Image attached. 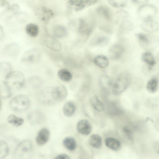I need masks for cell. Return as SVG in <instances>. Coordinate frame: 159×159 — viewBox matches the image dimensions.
Masks as SVG:
<instances>
[{
    "label": "cell",
    "mask_w": 159,
    "mask_h": 159,
    "mask_svg": "<svg viewBox=\"0 0 159 159\" xmlns=\"http://www.w3.org/2000/svg\"><path fill=\"white\" fill-rule=\"evenodd\" d=\"M5 81L11 89H19L23 85L25 77L23 73L19 71H12L5 77Z\"/></svg>",
    "instance_id": "4"
},
{
    "label": "cell",
    "mask_w": 159,
    "mask_h": 159,
    "mask_svg": "<svg viewBox=\"0 0 159 159\" xmlns=\"http://www.w3.org/2000/svg\"><path fill=\"white\" fill-rule=\"evenodd\" d=\"M18 46L15 43L10 44L6 46L4 48V53L9 56H14L18 52Z\"/></svg>",
    "instance_id": "30"
},
{
    "label": "cell",
    "mask_w": 159,
    "mask_h": 159,
    "mask_svg": "<svg viewBox=\"0 0 159 159\" xmlns=\"http://www.w3.org/2000/svg\"><path fill=\"white\" fill-rule=\"evenodd\" d=\"M105 143L107 147L114 151L119 150L121 147L120 141L112 137H108L106 139Z\"/></svg>",
    "instance_id": "18"
},
{
    "label": "cell",
    "mask_w": 159,
    "mask_h": 159,
    "mask_svg": "<svg viewBox=\"0 0 159 159\" xmlns=\"http://www.w3.org/2000/svg\"><path fill=\"white\" fill-rule=\"evenodd\" d=\"M90 102L93 107L99 111H102L104 110V106L96 95L93 96L90 100Z\"/></svg>",
    "instance_id": "29"
},
{
    "label": "cell",
    "mask_w": 159,
    "mask_h": 159,
    "mask_svg": "<svg viewBox=\"0 0 159 159\" xmlns=\"http://www.w3.org/2000/svg\"><path fill=\"white\" fill-rule=\"evenodd\" d=\"M35 14L39 20L44 21L51 19L53 16L54 13L52 10L44 7H39L35 11Z\"/></svg>",
    "instance_id": "9"
},
{
    "label": "cell",
    "mask_w": 159,
    "mask_h": 159,
    "mask_svg": "<svg viewBox=\"0 0 159 159\" xmlns=\"http://www.w3.org/2000/svg\"><path fill=\"white\" fill-rule=\"evenodd\" d=\"M64 147L67 150L73 151L74 150L76 147V143L75 139L71 137L65 138L63 141Z\"/></svg>",
    "instance_id": "28"
},
{
    "label": "cell",
    "mask_w": 159,
    "mask_h": 159,
    "mask_svg": "<svg viewBox=\"0 0 159 159\" xmlns=\"http://www.w3.org/2000/svg\"><path fill=\"white\" fill-rule=\"evenodd\" d=\"M19 7L16 4H14L9 6L7 7V10L9 11H16L19 10Z\"/></svg>",
    "instance_id": "41"
},
{
    "label": "cell",
    "mask_w": 159,
    "mask_h": 159,
    "mask_svg": "<svg viewBox=\"0 0 159 159\" xmlns=\"http://www.w3.org/2000/svg\"><path fill=\"white\" fill-rule=\"evenodd\" d=\"M135 35L140 46L147 51L154 49L159 43V39L153 35L138 33Z\"/></svg>",
    "instance_id": "2"
},
{
    "label": "cell",
    "mask_w": 159,
    "mask_h": 159,
    "mask_svg": "<svg viewBox=\"0 0 159 159\" xmlns=\"http://www.w3.org/2000/svg\"><path fill=\"white\" fill-rule=\"evenodd\" d=\"M108 1L111 6L117 8L124 7L127 3V0H108Z\"/></svg>",
    "instance_id": "37"
},
{
    "label": "cell",
    "mask_w": 159,
    "mask_h": 159,
    "mask_svg": "<svg viewBox=\"0 0 159 159\" xmlns=\"http://www.w3.org/2000/svg\"><path fill=\"white\" fill-rule=\"evenodd\" d=\"M11 66L8 62L3 61L0 63V73L5 76L11 71Z\"/></svg>",
    "instance_id": "36"
},
{
    "label": "cell",
    "mask_w": 159,
    "mask_h": 159,
    "mask_svg": "<svg viewBox=\"0 0 159 159\" xmlns=\"http://www.w3.org/2000/svg\"><path fill=\"white\" fill-rule=\"evenodd\" d=\"M124 51V46L121 44L118 43L113 45L111 48L110 53L112 58L118 59L122 56Z\"/></svg>",
    "instance_id": "15"
},
{
    "label": "cell",
    "mask_w": 159,
    "mask_h": 159,
    "mask_svg": "<svg viewBox=\"0 0 159 159\" xmlns=\"http://www.w3.org/2000/svg\"><path fill=\"white\" fill-rule=\"evenodd\" d=\"M123 130L129 139L132 140L133 139L134 131L128 126L124 127Z\"/></svg>",
    "instance_id": "39"
},
{
    "label": "cell",
    "mask_w": 159,
    "mask_h": 159,
    "mask_svg": "<svg viewBox=\"0 0 159 159\" xmlns=\"http://www.w3.org/2000/svg\"><path fill=\"white\" fill-rule=\"evenodd\" d=\"M94 64L98 67L105 68L109 65V61L107 57L105 56L99 54L96 56L93 59Z\"/></svg>",
    "instance_id": "20"
},
{
    "label": "cell",
    "mask_w": 159,
    "mask_h": 159,
    "mask_svg": "<svg viewBox=\"0 0 159 159\" xmlns=\"http://www.w3.org/2000/svg\"><path fill=\"white\" fill-rule=\"evenodd\" d=\"M0 5L1 7H7L9 6V3L6 0H0Z\"/></svg>",
    "instance_id": "46"
},
{
    "label": "cell",
    "mask_w": 159,
    "mask_h": 159,
    "mask_svg": "<svg viewBox=\"0 0 159 159\" xmlns=\"http://www.w3.org/2000/svg\"><path fill=\"white\" fill-rule=\"evenodd\" d=\"M41 56V52L38 49L32 48L24 53L21 58V61L25 63L33 64L38 61Z\"/></svg>",
    "instance_id": "8"
},
{
    "label": "cell",
    "mask_w": 159,
    "mask_h": 159,
    "mask_svg": "<svg viewBox=\"0 0 159 159\" xmlns=\"http://www.w3.org/2000/svg\"><path fill=\"white\" fill-rule=\"evenodd\" d=\"M99 82L101 86L104 89H109L112 85V81L110 78L107 75H105L101 76Z\"/></svg>",
    "instance_id": "34"
},
{
    "label": "cell",
    "mask_w": 159,
    "mask_h": 159,
    "mask_svg": "<svg viewBox=\"0 0 159 159\" xmlns=\"http://www.w3.org/2000/svg\"><path fill=\"white\" fill-rule=\"evenodd\" d=\"M9 150L7 143L3 140L0 141V159L6 157L9 154Z\"/></svg>",
    "instance_id": "35"
},
{
    "label": "cell",
    "mask_w": 159,
    "mask_h": 159,
    "mask_svg": "<svg viewBox=\"0 0 159 159\" xmlns=\"http://www.w3.org/2000/svg\"><path fill=\"white\" fill-rule=\"evenodd\" d=\"M157 11V8L155 6L146 4L140 6L137 10L138 17L143 21L153 19Z\"/></svg>",
    "instance_id": "6"
},
{
    "label": "cell",
    "mask_w": 159,
    "mask_h": 159,
    "mask_svg": "<svg viewBox=\"0 0 159 159\" xmlns=\"http://www.w3.org/2000/svg\"><path fill=\"white\" fill-rule=\"evenodd\" d=\"M77 129L80 134L84 135H88L91 132L92 126L90 123L86 120H80L77 125Z\"/></svg>",
    "instance_id": "13"
},
{
    "label": "cell",
    "mask_w": 159,
    "mask_h": 159,
    "mask_svg": "<svg viewBox=\"0 0 159 159\" xmlns=\"http://www.w3.org/2000/svg\"><path fill=\"white\" fill-rule=\"evenodd\" d=\"M75 110V105L72 101H69L65 103L63 107L64 114L67 116L70 117L72 116Z\"/></svg>",
    "instance_id": "24"
},
{
    "label": "cell",
    "mask_w": 159,
    "mask_h": 159,
    "mask_svg": "<svg viewBox=\"0 0 159 159\" xmlns=\"http://www.w3.org/2000/svg\"><path fill=\"white\" fill-rule=\"evenodd\" d=\"M53 34L56 38L61 39L65 37L67 34V30L64 26L58 25L55 27L53 29Z\"/></svg>",
    "instance_id": "26"
},
{
    "label": "cell",
    "mask_w": 159,
    "mask_h": 159,
    "mask_svg": "<svg viewBox=\"0 0 159 159\" xmlns=\"http://www.w3.org/2000/svg\"><path fill=\"white\" fill-rule=\"evenodd\" d=\"M12 89L4 81L0 84V96L1 98L6 99L11 97L12 94Z\"/></svg>",
    "instance_id": "19"
},
{
    "label": "cell",
    "mask_w": 159,
    "mask_h": 159,
    "mask_svg": "<svg viewBox=\"0 0 159 159\" xmlns=\"http://www.w3.org/2000/svg\"><path fill=\"white\" fill-rule=\"evenodd\" d=\"M141 29L149 33L157 31L159 30V24L153 19L143 21L140 25Z\"/></svg>",
    "instance_id": "12"
},
{
    "label": "cell",
    "mask_w": 159,
    "mask_h": 159,
    "mask_svg": "<svg viewBox=\"0 0 159 159\" xmlns=\"http://www.w3.org/2000/svg\"><path fill=\"white\" fill-rule=\"evenodd\" d=\"M134 25L132 23L127 19L121 22L119 31L122 34L127 33L131 31L133 29Z\"/></svg>",
    "instance_id": "22"
},
{
    "label": "cell",
    "mask_w": 159,
    "mask_h": 159,
    "mask_svg": "<svg viewBox=\"0 0 159 159\" xmlns=\"http://www.w3.org/2000/svg\"><path fill=\"white\" fill-rule=\"evenodd\" d=\"M142 59L147 66L151 67L156 66V61L153 54L149 51H146L142 54Z\"/></svg>",
    "instance_id": "21"
},
{
    "label": "cell",
    "mask_w": 159,
    "mask_h": 159,
    "mask_svg": "<svg viewBox=\"0 0 159 159\" xmlns=\"http://www.w3.org/2000/svg\"><path fill=\"white\" fill-rule=\"evenodd\" d=\"M25 30L29 36L33 37L37 36L39 33L38 26L33 23L27 24L25 27Z\"/></svg>",
    "instance_id": "31"
},
{
    "label": "cell",
    "mask_w": 159,
    "mask_h": 159,
    "mask_svg": "<svg viewBox=\"0 0 159 159\" xmlns=\"http://www.w3.org/2000/svg\"><path fill=\"white\" fill-rule=\"evenodd\" d=\"M43 41L46 46L53 51H58L61 49V43L55 37L45 35L43 38Z\"/></svg>",
    "instance_id": "10"
},
{
    "label": "cell",
    "mask_w": 159,
    "mask_h": 159,
    "mask_svg": "<svg viewBox=\"0 0 159 159\" xmlns=\"http://www.w3.org/2000/svg\"><path fill=\"white\" fill-rule=\"evenodd\" d=\"M67 95L66 88L65 85L61 84L45 88L39 94L38 99L42 103L52 105L64 101Z\"/></svg>",
    "instance_id": "1"
},
{
    "label": "cell",
    "mask_w": 159,
    "mask_h": 159,
    "mask_svg": "<svg viewBox=\"0 0 159 159\" xmlns=\"http://www.w3.org/2000/svg\"><path fill=\"white\" fill-rule=\"evenodd\" d=\"M130 81V75L128 72L124 71L120 73L112 88V94L116 96L121 94L128 88Z\"/></svg>",
    "instance_id": "3"
},
{
    "label": "cell",
    "mask_w": 159,
    "mask_h": 159,
    "mask_svg": "<svg viewBox=\"0 0 159 159\" xmlns=\"http://www.w3.org/2000/svg\"><path fill=\"white\" fill-rule=\"evenodd\" d=\"M98 15L108 21H111L112 19V15L110 10L107 7L100 5L96 9Z\"/></svg>",
    "instance_id": "16"
},
{
    "label": "cell",
    "mask_w": 159,
    "mask_h": 159,
    "mask_svg": "<svg viewBox=\"0 0 159 159\" xmlns=\"http://www.w3.org/2000/svg\"><path fill=\"white\" fill-rule=\"evenodd\" d=\"M59 78L65 82H69L72 79V75L70 72L66 69H61L59 70L57 73Z\"/></svg>",
    "instance_id": "27"
},
{
    "label": "cell",
    "mask_w": 159,
    "mask_h": 159,
    "mask_svg": "<svg viewBox=\"0 0 159 159\" xmlns=\"http://www.w3.org/2000/svg\"><path fill=\"white\" fill-rule=\"evenodd\" d=\"M133 3L137 4L143 5L146 4L149 0H130Z\"/></svg>",
    "instance_id": "42"
},
{
    "label": "cell",
    "mask_w": 159,
    "mask_h": 159,
    "mask_svg": "<svg viewBox=\"0 0 159 159\" xmlns=\"http://www.w3.org/2000/svg\"><path fill=\"white\" fill-rule=\"evenodd\" d=\"M159 83L158 77L154 76L150 79L148 82L147 88L148 91L151 93L156 92Z\"/></svg>",
    "instance_id": "25"
},
{
    "label": "cell",
    "mask_w": 159,
    "mask_h": 159,
    "mask_svg": "<svg viewBox=\"0 0 159 159\" xmlns=\"http://www.w3.org/2000/svg\"><path fill=\"white\" fill-rule=\"evenodd\" d=\"M50 136L49 131L48 129L43 128L38 132L36 138L37 143L39 145H43L48 141Z\"/></svg>",
    "instance_id": "14"
},
{
    "label": "cell",
    "mask_w": 159,
    "mask_h": 159,
    "mask_svg": "<svg viewBox=\"0 0 159 159\" xmlns=\"http://www.w3.org/2000/svg\"><path fill=\"white\" fill-rule=\"evenodd\" d=\"M86 6H89L96 3L97 0H84Z\"/></svg>",
    "instance_id": "44"
},
{
    "label": "cell",
    "mask_w": 159,
    "mask_h": 159,
    "mask_svg": "<svg viewBox=\"0 0 159 159\" xmlns=\"http://www.w3.org/2000/svg\"><path fill=\"white\" fill-rule=\"evenodd\" d=\"M32 144L31 141L29 139L24 140L21 142L17 146L14 152L16 157H20L31 150Z\"/></svg>",
    "instance_id": "11"
},
{
    "label": "cell",
    "mask_w": 159,
    "mask_h": 159,
    "mask_svg": "<svg viewBox=\"0 0 159 159\" xmlns=\"http://www.w3.org/2000/svg\"><path fill=\"white\" fill-rule=\"evenodd\" d=\"M30 105L29 98L24 94H20L15 96L10 101L11 108L15 111L21 112L27 109Z\"/></svg>",
    "instance_id": "5"
},
{
    "label": "cell",
    "mask_w": 159,
    "mask_h": 159,
    "mask_svg": "<svg viewBox=\"0 0 159 159\" xmlns=\"http://www.w3.org/2000/svg\"><path fill=\"white\" fill-rule=\"evenodd\" d=\"M154 125L155 129L159 132V117L156 120Z\"/></svg>",
    "instance_id": "47"
},
{
    "label": "cell",
    "mask_w": 159,
    "mask_h": 159,
    "mask_svg": "<svg viewBox=\"0 0 159 159\" xmlns=\"http://www.w3.org/2000/svg\"><path fill=\"white\" fill-rule=\"evenodd\" d=\"M89 143L92 147L96 148H99L102 145V139L99 135L93 134L89 137Z\"/></svg>",
    "instance_id": "23"
},
{
    "label": "cell",
    "mask_w": 159,
    "mask_h": 159,
    "mask_svg": "<svg viewBox=\"0 0 159 159\" xmlns=\"http://www.w3.org/2000/svg\"><path fill=\"white\" fill-rule=\"evenodd\" d=\"M67 7L71 10L79 11L86 6L84 0H69L67 3Z\"/></svg>",
    "instance_id": "17"
},
{
    "label": "cell",
    "mask_w": 159,
    "mask_h": 159,
    "mask_svg": "<svg viewBox=\"0 0 159 159\" xmlns=\"http://www.w3.org/2000/svg\"><path fill=\"white\" fill-rule=\"evenodd\" d=\"M107 39L104 36H101L98 37L95 41V43L98 45H100L106 43Z\"/></svg>",
    "instance_id": "40"
},
{
    "label": "cell",
    "mask_w": 159,
    "mask_h": 159,
    "mask_svg": "<svg viewBox=\"0 0 159 159\" xmlns=\"http://www.w3.org/2000/svg\"><path fill=\"white\" fill-rule=\"evenodd\" d=\"M153 147L155 151L159 154V140L156 142L154 143Z\"/></svg>",
    "instance_id": "45"
},
{
    "label": "cell",
    "mask_w": 159,
    "mask_h": 159,
    "mask_svg": "<svg viewBox=\"0 0 159 159\" xmlns=\"http://www.w3.org/2000/svg\"><path fill=\"white\" fill-rule=\"evenodd\" d=\"M70 157L68 155L65 154H60L54 158L56 159H70Z\"/></svg>",
    "instance_id": "43"
},
{
    "label": "cell",
    "mask_w": 159,
    "mask_h": 159,
    "mask_svg": "<svg viewBox=\"0 0 159 159\" xmlns=\"http://www.w3.org/2000/svg\"><path fill=\"white\" fill-rule=\"evenodd\" d=\"M145 105L148 109L154 110L159 107V100L155 98H151L147 99L145 101Z\"/></svg>",
    "instance_id": "32"
},
{
    "label": "cell",
    "mask_w": 159,
    "mask_h": 159,
    "mask_svg": "<svg viewBox=\"0 0 159 159\" xmlns=\"http://www.w3.org/2000/svg\"><path fill=\"white\" fill-rule=\"evenodd\" d=\"M93 24L90 21L83 18L79 20L78 32L79 35L85 38L91 34L93 29Z\"/></svg>",
    "instance_id": "7"
},
{
    "label": "cell",
    "mask_w": 159,
    "mask_h": 159,
    "mask_svg": "<svg viewBox=\"0 0 159 159\" xmlns=\"http://www.w3.org/2000/svg\"><path fill=\"white\" fill-rule=\"evenodd\" d=\"M157 60L159 62V53L157 54Z\"/></svg>",
    "instance_id": "48"
},
{
    "label": "cell",
    "mask_w": 159,
    "mask_h": 159,
    "mask_svg": "<svg viewBox=\"0 0 159 159\" xmlns=\"http://www.w3.org/2000/svg\"><path fill=\"white\" fill-rule=\"evenodd\" d=\"M7 121L9 123L16 127L21 126L24 122L22 118L17 117L14 115H9L8 117Z\"/></svg>",
    "instance_id": "33"
},
{
    "label": "cell",
    "mask_w": 159,
    "mask_h": 159,
    "mask_svg": "<svg viewBox=\"0 0 159 159\" xmlns=\"http://www.w3.org/2000/svg\"><path fill=\"white\" fill-rule=\"evenodd\" d=\"M115 16V17L116 18V21L121 20L122 21L128 18L129 16V14L126 11L123 10H120L116 13Z\"/></svg>",
    "instance_id": "38"
}]
</instances>
